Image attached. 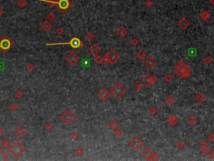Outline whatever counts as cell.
Returning a JSON list of instances; mask_svg holds the SVG:
<instances>
[{
  "label": "cell",
  "mask_w": 214,
  "mask_h": 161,
  "mask_svg": "<svg viewBox=\"0 0 214 161\" xmlns=\"http://www.w3.org/2000/svg\"><path fill=\"white\" fill-rule=\"evenodd\" d=\"M126 88L125 87V86L120 81H117L111 89V92L116 98H120L126 93Z\"/></svg>",
  "instance_id": "cell-4"
},
{
  "label": "cell",
  "mask_w": 214,
  "mask_h": 161,
  "mask_svg": "<svg viewBox=\"0 0 214 161\" xmlns=\"http://www.w3.org/2000/svg\"><path fill=\"white\" fill-rule=\"evenodd\" d=\"M56 5L58 6V9L60 12L65 13L72 6V2L70 0H58Z\"/></svg>",
  "instance_id": "cell-8"
},
{
  "label": "cell",
  "mask_w": 214,
  "mask_h": 161,
  "mask_svg": "<svg viewBox=\"0 0 214 161\" xmlns=\"http://www.w3.org/2000/svg\"><path fill=\"white\" fill-rule=\"evenodd\" d=\"M79 133L77 132H74V133H72V134H71V139H73V140H78L79 139Z\"/></svg>",
  "instance_id": "cell-35"
},
{
  "label": "cell",
  "mask_w": 214,
  "mask_h": 161,
  "mask_svg": "<svg viewBox=\"0 0 214 161\" xmlns=\"http://www.w3.org/2000/svg\"><path fill=\"white\" fill-rule=\"evenodd\" d=\"M41 28H42V29L43 30V31L48 32L52 29V25H51L50 21H47L46 20V21H43L42 23V24H41Z\"/></svg>",
  "instance_id": "cell-19"
},
{
  "label": "cell",
  "mask_w": 214,
  "mask_h": 161,
  "mask_svg": "<svg viewBox=\"0 0 214 161\" xmlns=\"http://www.w3.org/2000/svg\"><path fill=\"white\" fill-rule=\"evenodd\" d=\"M47 19H48V21H54V20H55L56 16L53 14V13H50V14H49V15L47 16Z\"/></svg>",
  "instance_id": "cell-34"
},
{
  "label": "cell",
  "mask_w": 214,
  "mask_h": 161,
  "mask_svg": "<svg viewBox=\"0 0 214 161\" xmlns=\"http://www.w3.org/2000/svg\"><path fill=\"white\" fill-rule=\"evenodd\" d=\"M175 72L181 79H187L188 77H190L191 76L190 69L182 60H181V61L177 64V66L175 67Z\"/></svg>",
  "instance_id": "cell-1"
},
{
  "label": "cell",
  "mask_w": 214,
  "mask_h": 161,
  "mask_svg": "<svg viewBox=\"0 0 214 161\" xmlns=\"http://www.w3.org/2000/svg\"><path fill=\"white\" fill-rule=\"evenodd\" d=\"M34 68V66L33 64H29V65L27 66V70H28V71H33Z\"/></svg>",
  "instance_id": "cell-51"
},
{
  "label": "cell",
  "mask_w": 214,
  "mask_h": 161,
  "mask_svg": "<svg viewBox=\"0 0 214 161\" xmlns=\"http://www.w3.org/2000/svg\"><path fill=\"white\" fill-rule=\"evenodd\" d=\"M98 96L100 100L102 101H106L107 99H109L110 96H111V93L110 92L105 88H102L101 90L98 92Z\"/></svg>",
  "instance_id": "cell-14"
},
{
  "label": "cell",
  "mask_w": 214,
  "mask_h": 161,
  "mask_svg": "<svg viewBox=\"0 0 214 161\" xmlns=\"http://www.w3.org/2000/svg\"><path fill=\"white\" fill-rule=\"evenodd\" d=\"M108 126H109V128H111V130H115V128H117L119 127V124L115 120H112V121H111V122L109 123Z\"/></svg>",
  "instance_id": "cell-22"
},
{
  "label": "cell",
  "mask_w": 214,
  "mask_h": 161,
  "mask_svg": "<svg viewBox=\"0 0 214 161\" xmlns=\"http://www.w3.org/2000/svg\"><path fill=\"white\" fill-rule=\"evenodd\" d=\"M131 44L134 45V46H136L138 44H139V41H138L137 39H136V38H134V39H132L131 40Z\"/></svg>",
  "instance_id": "cell-48"
},
{
  "label": "cell",
  "mask_w": 214,
  "mask_h": 161,
  "mask_svg": "<svg viewBox=\"0 0 214 161\" xmlns=\"http://www.w3.org/2000/svg\"><path fill=\"white\" fill-rule=\"evenodd\" d=\"M9 152L11 153L15 158H19L21 155L25 152V148L22 143H20L18 141L13 143L9 148Z\"/></svg>",
  "instance_id": "cell-2"
},
{
  "label": "cell",
  "mask_w": 214,
  "mask_h": 161,
  "mask_svg": "<svg viewBox=\"0 0 214 161\" xmlns=\"http://www.w3.org/2000/svg\"><path fill=\"white\" fill-rule=\"evenodd\" d=\"M207 155H209V157L212 160H214V151H209Z\"/></svg>",
  "instance_id": "cell-52"
},
{
  "label": "cell",
  "mask_w": 214,
  "mask_h": 161,
  "mask_svg": "<svg viewBox=\"0 0 214 161\" xmlns=\"http://www.w3.org/2000/svg\"><path fill=\"white\" fill-rule=\"evenodd\" d=\"M61 119L65 124H70L75 119V115L69 110H66L62 113Z\"/></svg>",
  "instance_id": "cell-10"
},
{
  "label": "cell",
  "mask_w": 214,
  "mask_h": 161,
  "mask_svg": "<svg viewBox=\"0 0 214 161\" xmlns=\"http://www.w3.org/2000/svg\"><path fill=\"white\" fill-rule=\"evenodd\" d=\"M200 18L201 19H202L203 20H207L208 19L210 18V14H209V12H207V11H202V13H201V14H200Z\"/></svg>",
  "instance_id": "cell-23"
},
{
  "label": "cell",
  "mask_w": 214,
  "mask_h": 161,
  "mask_svg": "<svg viewBox=\"0 0 214 161\" xmlns=\"http://www.w3.org/2000/svg\"><path fill=\"white\" fill-rule=\"evenodd\" d=\"M75 154H76L77 155H79V156H80V155H82L83 154H84V150H83L82 148L79 147V148H77L76 150H75Z\"/></svg>",
  "instance_id": "cell-39"
},
{
  "label": "cell",
  "mask_w": 214,
  "mask_h": 161,
  "mask_svg": "<svg viewBox=\"0 0 214 161\" xmlns=\"http://www.w3.org/2000/svg\"><path fill=\"white\" fill-rule=\"evenodd\" d=\"M141 88H142V86H141V83H136V84L134 86V89H135L136 91H141Z\"/></svg>",
  "instance_id": "cell-41"
},
{
  "label": "cell",
  "mask_w": 214,
  "mask_h": 161,
  "mask_svg": "<svg viewBox=\"0 0 214 161\" xmlns=\"http://www.w3.org/2000/svg\"><path fill=\"white\" fill-rule=\"evenodd\" d=\"M195 101H196L198 104H202L206 101V97L202 93H198V94H197L196 96H195Z\"/></svg>",
  "instance_id": "cell-18"
},
{
  "label": "cell",
  "mask_w": 214,
  "mask_h": 161,
  "mask_svg": "<svg viewBox=\"0 0 214 161\" xmlns=\"http://www.w3.org/2000/svg\"><path fill=\"white\" fill-rule=\"evenodd\" d=\"M203 61H204V63H205L206 65H209V64H211V63H212L213 60H212V58L210 57V56H206V57L204 58Z\"/></svg>",
  "instance_id": "cell-36"
},
{
  "label": "cell",
  "mask_w": 214,
  "mask_h": 161,
  "mask_svg": "<svg viewBox=\"0 0 214 161\" xmlns=\"http://www.w3.org/2000/svg\"><path fill=\"white\" fill-rule=\"evenodd\" d=\"M129 144L134 150L138 151L144 146V142L141 138H139L138 136H136V137H134L133 139L130 140Z\"/></svg>",
  "instance_id": "cell-7"
},
{
  "label": "cell",
  "mask_w": 214,
  "mask_h": 161,
  "mask_svg": "<svg viewBox=\"0 0 214 161\" xmlns=\"http://www.w3.org/2000/svg\"><path fill=\"white\" fill-rule=\"evenodd\" d=\"M200 145L202 148H206V147H208V143L206 141V140H202V141L200 143Z\"/></svg>",
  "instance_id": "cell-45"
},
{
  "label": "cell",
  "mask_w": 214,
  "mask_h": 161,
  "mask_svg": "<svg viewBox=\"0 0 214 161\" xmlns=\"http://www.w3.org/2000/svg\"><path fill=\"white\" fill-rule=\"evenodd\" d=\"M0 144H1V146L3 147V149H7V148H9V145H10V142H9V139H4L2 140L1 143H0Z\"/></svg>",
  "instance_id": "cell-25"
},
{
  "label": "cell",
  "mask_w": 214,
  "mask_h": 161,
  "mask_svg": "<svg viewBox=\"0 0 214 161\" xmlns=\"http://www.w3.org/2000/svg\"><path fill=\"white\" fill-rule=\"evenodd\" d=\"M3 14V10L0 8V16H2Z\"/></svg>",
  "instance_id": "cell-53"
},
{
  "label": "cell",
  "mask_w": 214,
  "mask_h": 161,
  "mask_svg": "<svg viewBox=\"0 0 214 161\" xmlns=\"http://www.w3.org/2000/svg\"><path fill=\"white\" fill-rule=\"evenodd\" d=\"M157 80H158V79H157V77L155 76L150 75V74H146V75L141 79V82H142V84L145 86L149 87V86H151L153 83L156 82Z\"/></svg>",
  "instance_id": "cell-9"
},
{
  "label": "cell",
  "mask_w": 214,
  "mask_h": 161,
  "mask_svg": "<svg viewBox=\"0 0 214 161\" xmlns=\"http://www.w3.org/2000/svg\"><path fill=\"white\" fill-rule=\"evenodd\" d=\"M69 45L71 47L75 49H78V48H83L85 46L84 43L80 40L79 39H78L77 37H74L72 38L69 41L65 43H57V44H47V45Z\"/></svg>",
  "instance_id": "cell-5"
},
{
  "label": "cell",
  "mask_w": 214,
  "mask_h": 161,
  "mask_svg": "<svg viewBox=\"0 0 214 161\" xmlns=\"http://www.w3.org/2000/svg\"><path fill=\"white\" fill-rule=\"evenodd\" d=\"M136 56H137V58L139 59V60H143V59L146 56V53L144 51V50H141L136 53Z\"/></svg>",
  "instance_id": "cell-26"
},
{
  "label": "cell",
  "mask_w": 214,
  "mask_h": 161,
  "mask_svg": "<svg viewBox=\"0 0 214 161\" xmlns=\"http://www.w3.org/2000/svg\"><path fill=\"white\" fill-rule=\"evenodd\" d=\"M18 5L20 8L24 9V8H25L26 5H27V1H26V0H18Z\"/></svg>",
  "instance_id": "cell-30"
},
{
  "label": "cell",
  "mask_w": 214,
  "mask_h": 161,
  "mask_svg": "<svg viewBox=\"0 0 214 161\" xmlns=\"http://www.w3.org/2000/svg\"><path fill=\"white\" fill-rule=\"evenodd\" d=\"M13 45H14V43H13L12 41L6 36V35L3 36L1 39H0V50H1L3 52H4V53L8 52L11 48H12Z\"/></svg>",
  "instance_id": "cell-6"
},
{
  "label": "cell",
  "mask_w": 214,
  "mask_h": 161,
  "mask_svg": "<svg viewBox=\"0 0 214 161\" xmlns=\"http://www.w3.org/2000/svg\"><path fill=\"white\" fill-rule=\"evenodd\" d=\"M65 60H66V61L69 64V65L74 66V65H75V64H77L79 62V57L75 52L71 51V52H69L67 56H66Z\"/></svg>",
  "instance_id": "cell-12"
},
{
  "label": "cell",
  "mask_w": 214,
  "mask_h": 161,
  "mask_svg": "<svg viewBox=\"0 0 214 161\" xmlns=\"http://www.w3.org/2000/svg\"><path fill=\"white\" fill-rule=\"evenodd\" d=\"M3 129H2V128H0V136H1V135H2V134H3Z\"/></svg>",
  "instance_id": "cell-54"
},
{
  "label": "cell",
  "mask_w": 214,
  "mask_h": 161,
  "mask_svg": "<svg viewBox=\"0 0 214 161\" xmlns=\"http://www.w3.org/2000/svg\"><path fill=\"white\" fill-rule=\"evenodd\" d=\"M86 39H87V40H89V41H92L93 39H94V34L91 33V32H88V33L86 35Z\"/></svg>",
  "instance_id": "cell-29"
},
{
  "label": "cell",
  "mask_w": 214,
  "mask_h": 161,
  "mask_svg": "<svg viewBox=\"0 0 214 161\" xmlns=\"http://www.w3.org/2000/svg\"><path fill=\"white\" fill-rule=\"evenodd\" d=\"M53 128V125L50 123H48L45 124V129L47 130V131H51Z\"/></svg>",
  "instance_id": "cell-42"
},
{
  "label": "cell",
  "mask_w": 214,
  "mask_h": 161,
  "mask_svg": "<svg viewBox=\"0 0 214 161\" xmlns=\"http://www.w3.org/2000/svg\"><path fill=\"white\" fill-rule=\"evenodd\" d=\"M9 160V156L5 154L4 152H3V150H2L1 149H0V160Z\"/></svg>",
  "instance_id": "cell-28"
},
{
  "label": "cell",
  "mask_w": 214,
  "mask_h": 161,
  "mask_svg": "<svg viewBox=\"0 0 214 161\" xmlns=\"http://www.w3.org/2000/svg\"><path fill=\"white\" fill-rule=\"evenodd\" d=\"M114 133H115V135L116 136V137H120V136L123 134V132L122 130L120 129V128H115V129L114 130Z\"/></svg>",
  "instance_id": "cell-32"
},
{
  "label": "cell",
  "mask_w": 214,
  "mask_h": 161,
  "mask_svg": "<svg viewBox=\"0 0 214 161\" xmlns=\"http://www.w3.org/2000/svg\"><path fill=\"white\" fill-rule=\"evenodd\" d=\"M144 65H145V66L146 68L151 70V69H153V68L156 66L157 61L153 57H148L146 60H145V61H144Z\"/></svg>",
  "instance_id": "cell-13"
},
{
  "label": "cell",
  "mask_w": 214,
  "mask_h": 161,
  "mask_svg": "<svg viewBox=\"0 0 214 161\" xmlns=\"http://www.w3.org/2000/svg\"><path fill=\"white\" fill-rule=\"evenodd\" d=\"M189 25H190V22H189V20L187 19V18L181 19L179 20V22H178V26L182 29H187V28L189 27Z\"/></svg>",
  "instance_id": "cell-15"
},
{
  "label": "cell",
  "mask_w": 214,
  "mask_h": 161,
  "mask_svg": "<svg viewBox=\"0 0 214 161\" xmlns=\"http://www.w3.org/2000/svg\"><path fill=\"white\" fill-rule=\"evenodd\" d=\"M207 139H209L211 142H213L214 141V134L213 133H210L209 135H208Z\"/></svg>",
  "instance_id": "cell-50"
},
{
  "label": "cell",
  "mask_w": 214,
  "mask_h": 161,
  "mask_svg": "<svg viewBox=\"0 0 214 161\" xmlns=\"http://www.w3.org/2000/svg\"><path fill=\"white\" fill-rule=\"evenodd\" d=\"M146 6L147 8H151L153 6L152 1H151V0H147V1L146 2Z\"/></svg>",
  "instance_id": "cell-47"
},
{
  "label": "cell",
  "mask_w": 214,
  "mask_h": 161,
  "mask_svg": "<svg viewBox=\"0 0 214 161\" xmlns=\"http://www.w3.org/2000/svg\"><path fill=\"white\" fill-rule=\"evenodd\" d=\"M23 96H24V93H23L22 91L18 90V91H17V92H15V96H16L17 98H18V99L22 98V97H23Z\"/></svg>",
  "instance_id": "cell-37"
},
{
  "label": "cell",
  "mask_w": 214,
  "mask_h": 161,
  "mask_svg": "<svg viewBox=\"0 0 214 161\" xmlns=\"http://www.w3.org/2000/svg\"><path fill=\"white\" fill-rule=\"evenodd\" d=\"M187 122H188V123L190 124L191 126H195V125L197 123V119L194 117H190L188 118V120H187Z\"/></svg>",
  "instance_id": "cell-27"
},
{
  "label": "cell",
  "mask_w": 214,
  "mask_h": 161,
  "mask_svg": "<svg viewBox=\"0 0 214 161\" xmlns=\"http://www.w3.org/2000/svg\"><path fill=\"white\" fill-rule=\"evenodd\" d=\"M14 133L16 134L18 138H21L25 134V130H24V128H23V127H18V128H17L16 129H15Z\"/></svg>",
  "instance_id": "cell-20"
},
{
  "label": "cell",
  "mask_w": 214,
  "mask_h": 161,
  "mask_svg": "<svg viewBox=\"0 0 214 161\" xmlns=\"http://www.w3.org/2000/svg\"><path fill=\"white\" fill-rule=\"evenodd\" d=\"M94 61H95L96 64H100L102 61H103V58L100 57L99 56H95V58H94Z\"/></svg>",
  "instance_id": "cell-40"
},
{
  "label": "cell",
  "mask_w": 214,
  "mask_h": 161,
  "mask_svg": "<svg viewBox=\"0 0 214 161\" xmlns=\"http://www.w3.org/2000/svg\"><path fill=\"white\" fill-rule=\"evenodd\" d=\"M89 52L93 56H97L100 52V47L97 44H94L89 48Z\"/></svg>",
  "instance_id": "cell-17"
},
{
  "label": "cell",
  "mask_w": 214,
  "mask_h": 161,
  "mask_svg": "<svg viewBox=\"0 0 214 161\" xmlns=\"http://www.w3.org/2000/svg\"><path fill=\"white\" fill-rule=\"evenodd\" d=\"M1 1H2V0H1Z\"/></svg>",
  "instance_id": "cell-56"
},
{
  "label": "cell",
  "mask_w": 214,
  "mask_h": 161,
  "mask_svg": "<svg viewBox=\"0 0 214 161\" xmlns=\"http://www.w3.org/2000/svg\"><path fill=\"white\" fill-rule=\"evenodd\" d=\"M209 151H210V150L207 149V147H206V148H202V150H201V152H202L203 154L207 155V154H208V153H209Z\"/></svg>",
  "instance_id": "cell-44"
},
{
  "label": "cell",
  "mask_w": 214,
  "mask_h": 161,
  "mask_svg": "<svg viewBox=\"0 0 214 161\" xmlns=\"http://www.w3.org/2000/svg\"><path fill=\"white\" fill-rule=\"evenodd\" d=\"M56 33H57V35H63L64 34V30L62 28H57V29H56Z\"/></svg>",
  "instance_id": "cell-49"
},
{
  "label": "cell",
  "mask_w": 214,
  "mask_h": 161,
  "mask_svg": "<svg viewBox=\"0 0 214 161\" xmlns=\"http://www.w3.org/2000/svg\"><path fill=\"white\" fill-rule=\"evenodd\" d=\"M167 121L171 126H176V125L178 123V119H177L175 116H173V115H171V116L168 117Z\"/></svg>",
  "instance_id": "cell-21"
},
{
  "label": "cell",
  "mask_w": 214,
  "mask_h": 161,
  "mask_svg": "<svg viewBox=\"0 0 214 161\" xmlns=\"http://www.w3.org/2000/svg\"><path fill=\"white\" fill-rule=\"evenodd\" d=\"M115 33H116V35H118V37L124 38V37L126 36V35H127L128 31H127V29H126V28L124 27V26H120V27H119L118 29H116Z\"/></svg>",
  "instance_id": "cell-16"
},
{
  "label": "cell",
  "mask_w": 214,
  "mask_h": 161,
  "mask_svg": "<svg viewBox=\"0 0 214 161\" xmlns=\"http://www.w3.org/2000/svg\"><path fill=\"white\" fill-rule=\"evenodd\" d=\"M164 80H165V81H166V82L170 83V82H171L172 80H173V77H172V76L171 75V74H167V75H166V76H165Z\"/></svg>",
  "instance_id": "cell-33"
},
{
  "label": "cell",
  "mask_w": 214,
  "mask_h": 161,
  "mask_svg": "<svg viewBox=\"0 0 214 161\" xmlns=\"http://www.w3.org/2000/svg\"><path fill=\"white\" fill-rule=\"evenodd\" d=\"M150 113L151 115H156L157 113V109L156 107H151L150 109Z\"/></svg>",
  "instance_id": "cell-46"
},
{
  "label": "cell",
  "mask_w": 214,
  "mask_h": 161,
  "mask_svg": "<svg viewBox=\"0 0 214 161\" xmlns=\"http://www.w3.org/2000/svg\"><path fill=\"white\" fill-rule=\"evenodd\" d=\"M119 60H120V56H119L118 53L114 50H111L103 57V61L102 62H104L105 64L114 65Z\"/></svg>",
  "instance_id": "cell-3"
},
{
  "label": "cell",
  "mask_w": 214,
  "mask_h": 161,
  "mask_svg": "<svg viewBox=\"0 0 214 161\" xmlns=\"http://www.w3.org/2000/svg\"><path fill=\"white\" fill-rule=\"evenodd\" d=\"M165 102H166V103L167 104V105L171 106L174 103H175V98H174L172 96H166V97Z\"/></svg>",
  "instance_id": "cell-24"
},
{
  "label": "cell",
  "mask_w": 214,
  "mask_h": 161,
  "mask_svg": "<svg viewBox=\"0 0 214 161\" xmlns=\"http://www.w3.org/2000/svg\"><path fill=\"white\" fill-rule=\"evenodd\" d=\"M17 108H18V106H17L15 103H12L10 106H9V109H10L11 111H13V112L16 111Z\"/></svg>",
  "instance_id": "cell-43"
},
{
  "label": "cell",
  "mask_w": 214,
  "mask_h": 161,
  "mask_svg": "<svg viewBox=\"0 0 214 161\" xmlns=\"http://www.w3.org/2000/svg\"><path fill=\"white\" fill-rule=\"evenodd\" d=\"M177 149H184V147H185L184 142H183V141H179L178 143H177Z\"/></svg>",
  "instance_id": "cell-38"
},
{
  "label": "cell",
  "mask_w": 214,
  "mask_h": 161,
  "mask_svg": "<svg viewBox=\"0 0 214 161\" xmlns=\"http://www.w3.org/2000/svg\"><path fill=\"white\" fill-rule=\"evenodd\" d=\"M210 3H212V5H213V4H214V3H213V0H210Z\"/></svg>",
  "instance_id": "cell-55"
},
{
  "label": "cell",
  "mask_w": 214,
  "mask_h": 161,
  "mask_svg": "<svg viewBox=\"0 0 214 161\" xmlns=\"http://www.w3.org/2000/svg\"><path fill=\"white\" fill-rule=\"evenodd\" d=\"M142 157L146 160H158L159 157L156 153H153L151 149H146L142 152Z\"/></svg>",
  "instance_id": "cell-11"
},
{
  "label": "cell",
  "mask_w": 214,
  "mask_h": 161,
  "mask_svg": "<svg viewBox=\"0 0 214 161\" xmlns=\"http://www.w3.org/2000/svg\"><path fill=\"white\" fill-rule=\"evenodd\" d=\"M40 1H43L45 2V3H48L50 6H54V5H56L57 4V1H54V0H40Z\"/></svg>",
  "instance_id": "cell-31"
}]
</instances>
